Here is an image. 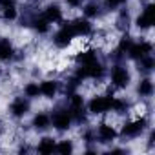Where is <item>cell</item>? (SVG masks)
Returning a JSON list of instances; mask_svg holds the SVG:
<instances>
[{"label": "cell", "instance_id": "cell-1", "mask_svg": "<svg viewBox=\"0 0 155 155\" xmlns=\"http://www.w3.org/2000/svg\"><path fill=\"white\" fill-rule=\"evenodd\" d=\"M110 82H111V86L117 88V90H124V88H128L130 82H131V75H130L128 68L122 66V64H115V66H111V69H110Z\"/></svg>", "mask_w": 155, "mask_h": 155}, {"label": "cell", "instance_id": "cell-2", "mask_svg": "<svg viewBox=\"0 0 155 155\" xmlns=\"http://www.w3.org/2000/svg\"><path fill=\"white\" fill-rule=\"evenodd\" d=\"M75 38H77V35H75V29H73L71 22H62L60 28L57 29V33L53 35V44L58 49H64V48L71 46V42Z\"/></svg>", "mask_w": 155, "mask_h": 155}, {"label": "cell", "instance_id": "cell-3", "mask_svg": "<svg viewBox=\"0 0 155 155\" xmlns=\"http://www.w3.org/2000/svg\"><path fill=\"white\" fill-rule=\"evenodd\" d=\"M51 124L55 130L58 131H68L73 124V119H71V113L68 110V106H58L53 115H51Z\"/></svg>", "mask_w": 155, "mask_h": 155}, {"label": "cell", "instance_id": "cell-4", "mask_svg": "<svg viewBox=\"0 0 155 155\" xmlns=\"http://www.w3.org/2000/svg\"><path fill=\"white\" fill-rule=\"evenodd\" d=\"M146 128H148V119H146V117H137V119H133V120H128V122L122 126L120 135H122L124 139H135V137L142 135Z\"/></svg>", "mask_w": 155, "mask_h": 155}, {"label": "cell", "instance_id": "cell-5", "mask_svg": "<svg viewBox=\"0 0 155 155\" xmlns=\"http://www.w3.org/2000/svg\"><path fill=\"white\" fill-rule=\"evenodd\" d=\"M111 97L113 95H95L88 102V111L91 115H104L111 111Z\"/></svg>", "mask_w": 155, "mask_h": 155}, {"label": "cell", "instance_id": "cell-6", "mask_svg": "<svg viewBox=\"0 0 155 155\" xmlns=\"http://www.w3.org/2000/svg\"><path fill=\"white\" fill-rule=\"evenodd\" d=\"M151 51H153L151 42H148V40H139V42H131V44H130L126 55H128L131 60L137 62L139 58H142V57H146V55H151Z\"/></svg>", "mask_w": 155, "mask_h": 155}, {"label": "cell", "instance_id": "cell-7", "mask_svg": "<svg viewBox=\"0 0 155 155\" xmlns=\"http://www.w3.org/2000/svg\"><path fill=\"white\" fill-rule=\"evenodd\" d=\"M153 24H155V6L153 4H148L140 11V15L135 18V26L139 29H150Z\"/></svg>", "mask_w": 155, "mask_h": 155}, {"label": "cell", "instance_id": "cell-8", "mask_svg": "<svg viewBox=\"0 0 155 155\" xmlns=\"http://www.w3.org/2000/svg\"><path fill=\"white\" fill-rule=\"evenodd\" d=\"M29 108H31V104H29L28 97H15L9 104V113L15 119H22L29 113Z\"/></svg>", "mask_w": 155, "mask_h": 155}, {"label": "cell", "instance_id": "cell-9", "mask_svg": "<svg viewBox=\"0 0 155 155\" xmlns=\"http://www.w3.org/2000/svg\"><path fill=\"white\" fill-rule=\"evenodd\" d=\"M95 135H97L99 142L110 144V142H113V140L117 139L119 131L115 130V126H111V124H108V122H102V124H99V128L95 130Z\"/></svg>", "mask_w": 155, "mask_h": 155}, {"label": "cell", "instance_id": "cell-10", "mask_svg": "<svg viewBox=\"0 0 155 155\" xmlns=\"http://www.w3.org/2000/svg\"><path fill=\"white\" fill-rule=\"evenodd\" d=\"M71 26L75 29V35L77 37H90L93 35V24L90 22V18H77V20H71Z\"/></svg>", "mask_w": 155, "mask_h": 155}, {"label": "cell", "instance_id": "cell-11", "mask_svg": "<svg viewBox=\"0 0 155 155\" xmlns=\"http://www.w3.org/2000/svg\"><path fill=\"white\" fill-rule=\"evenodd\" d=\"M38 88H40V95H42V97H46V99H55L57 93H58L60 84H58V81H55V79H46V81H42V82L38 84Z\"/></svg>", "mask_w": 155, "mask_h": 155}, {"label": "cell", "instance_id": "cell-12", "mask_svg": "<svg viewBox=\"0 0 155 155\" xmlns=\"http://www.w3.org/2000/svg\"><path fill=\"white\" fill-rule=\"evenodd\" d=\"M42 17L49 24H58V22H62V9L58 4H48L42 11Z\"/></svg>", "mask_w": 155, "mask_h": 155}, {"label": "cell", "instance_id": "cell-13", "mask_svg": "<svg viewBox=\"0 0 155 155\" xmlns=\"http://www.w3.org/2000/svg\"><path fill=\"white\" fill-rule=\"evenodd\" d=\"M28 26H31L38 35H48L49 33V29H51V24L42 17V13L40 15H31V18H29V24Z\"/></svg>", "mask_w": 155, "mask_h": 155}, {"label": "cell", "instance_id": "cell-14", "mask_svg": "<svg viewBox=\"0 0 155 155\" xmlns=\"http://www.w3.org/2000/svg\"><path fill=\"white\" fill-rule=\"evenodd\" d=\"M15 46L11 44L9 38L0 37V62H8L11 58H15Z\"/></svg>", "mask_w": 155, "mask_h": 155}, {"label": "cell", "instance_id": "cell-15", "mask_svg": "<svg viewBox=\"0 0 155 155\" xmlns=\"http://www.w3.org/2000/svg\"><path fill=\"white\" fill-rule=\"evenodd\" d=\"M133 40H131V37L126 33V35H122L120 37V40H119V44L115 46V49H113V58L115 60H122L124 57H126V53H128V48H130V44H131Z\"/></svg>", "mask_w": 155, "mask_h": 155}, {"label": "cell", "instance_id": "cell-16", "mask_svg": "<svg viewBox=\"0 0 155 155\" xmlns=\"http://www.w3.org/2000/svg\"><path fill=\"white\" fill-rule=\"evenodd\" d=\"M95 60H99V53L95 49H84V51H79L75 55L77 66H86V64H91Z\"/></svg>", "mask_w": 155, "mask_h": 155}, {"label": "cell", "instance_id": "cell-17", "mask_svg": "<svg viewBox=\"0 0 155 155\" xmlns=\"http://www.w3.org/2000/svg\"><path fill=\"white\" fill-rule=\"evenodd\" d=\"M33 128L35 130H38V131H44V130H48L49 126H51V115H48V113H44V111H38L35 117H33Z\"/></svg>", "mask_w": 155, "mask_h": 155}, {"label": "cell", "instance_id": "cell-18", "mask_svg": "<svg viewBox=\"0 0 155 155\" xmlns=\"http://www.w3.org/2000/svg\"><path fill=\"white\" fill-rule=\"evenodd\" d=\"M55 146H57V142H55L53 137H42L37 144V151L42 153V155H49V153L55 151Z\"/></svg>", "mask_w": 155, "mask_h": 155}, {"label": "cell", "instance_id": "cell-19", "mask_svg": "<svg viewBox=\"0 0 155 155\" xmlns=\"http://www.w3.org/2000/svg\"><path fill=\"white\" fill-rule=\"evenodd\" d=\"M137 93L142 99H150L153 95V82H151V79H148V77H146V79H142L139 82V86H137Z\"/></svg>", "mask_w": 155, "mask_h": 155}, {"label": "cell", "instance_id": "cell-20", "mask_svg": "<svg viewBox=\"0 0 155 155\" xmlns=\"http://www.w3.org/2000/svg\"><path fill=\"white\" fill-rule=\"evenodd\" d=\"M137 69L140 71V73H144V75H148V73H151L153 71V68H155V60H153V57L151 55H146V57H142V58H139L137 60Z\"/></svg>", "mask_w": 155, "mask_h": 155}, {"label": "cell", "instance_id": "cell-21", "mask_svg": "<svg viewBox=\"0 0 155 155\" xmlns=\"http://www.w3.org/2000/svg\"><path fill=\"white\" fill-rule=\"evenodd\" d=\"M82 13H84V17L86 18H97V17H101V13H102V8H101V4H97V2H88L84 8H82Z\"/></svg>", "mask_w": 155, "mask_h": 155}, {"label": "cell", "instance_id": "cell-22", "mask_svg": "<svg viewBox=\"0 0 155 155\" xmlns=\"http://www.w3.org/2000/svg\"><path fill=\"white\" fill-rule=\"evenodd\" d=\"M128 110H130V102L126 101V99H122V97H111V111H115V113H128Z\"/></svg>", "mask_w": 155, "mask_h": 155}, {"label": "cell", "instance_id": "cell-23", "mask_svg": "<svg viewBox=\"0 0 155 155\" xmlns=\"http://www.w3.org/2000/svg\"><path fill=\"white\" fill-rule=\"evenodd\" d=\"M0 18L4 22H13L18 18V9L17 6H6V8H0Z\"/></svg>", "mask_w": 155, "mask_h": 155}, {"label": "cell", "instance_id": "cell-24", "mask_svg": "<svg viewBox=\"0 0 155 155\" xmlns=\"http://www.w3.org/2000/svg\"><path fill=\"white\" fill-rule=\"evenodd\" d=\"M115 26H117V29H120V31H126V29H128V26H130V11H128L126 8L119 11V17H117V20H115Z\"/></svg>", "mask_w": 155, "mask_h": 155}, {"label": "cell", "instance_id": "cell-25", "mask_svg": "<svg viewBox=\"0 0 155 155\" xmlns=\"http://www.w3.org/2000/svg\"><path fill=\"white\" fill-rule=\"evenodd\" d=\"M24 95L28 99H38L40 97V88H38V82H28L24 86Z\"/></svg>", "mask_w": 155, "mask_h": 155}, {"label": "cell", "instance_id": "cell-26", "mask_svg": "<svg viewBox=\"0 0 155 155\" xmlns=\"http://www.w3.org/2000/svg\"><path fill=\"white\" fill-rule=\"evenodd\" d=\"M55 151H58V153H62V155H69V153L73 151V142H71L69 139H64V140L57 142Z\"/></svg>", "mask_w": 155, "mask_h": 155}, {"label": "cell", "instance_id": "cell-27", "mask_svg": "<svg viewBox=\"0 0 155 155\" xmlns=\"http://www.w3.org/2000/svg\"><path fill=\"white\" fill-rule=\"evenodd\" d=\"M104 2V8L108 9V11H117L119 8H122L128 0H102Z\"/></svg>", "mask_w": 155, "mask_h": 155}, {"label": "cell", "instance_id": "cell-28", "mask_svg": "<svg viewBox=\"0 0 155 155\" xmlns=\"http://www.w3.org/2000/svg\"><path fill=\"white\" fill-rule=\"evenodd\" d=\"M82 139H84L86 142H93V140H97L95 130H84V131H82Z\"/></svg>", "mask_w": 155, "mask_h": 155}, {"label": "cell", "instance_id": "cell-29", "mask_svg": "<svg viewBox=\"0 0 155 155\" xmlns=\"http://www.w3.org/2000/svg\"><path fill=\"white\" fill-rule=\"evenodd\" d=\"M66 4L69 8H81L82 6V0H66Z\"/></svg>", "mask_w": 155, "mask_h": 155}, {"label": "cell", "instance_id": "cell-30", "mask_svg": "<svg viewBox=\"0 0 155 155\" xmlns=\"http://www.w3.org/2000/svg\"><path fill=\"white\" fill-rule=\"evenodd\" d=\"M6 6H17L15 0H0V8H6Z\"/></svg>", "mask_w": 155, "mask_h": 155}, {"label": "cell", "instance_id": "cell-31", "mask_svg": "<svg viewBox=\"0 0 155 155\" xmlns=\"http://www.w3.org/2000/svg\"><path fill=\"white\" fill-rule=\"evenodd\" d=\"M140 2H148V0H140Z\"/></svg>", "mask_w": 155, "mask_h": 155}, {"label": "cell", "instance_id": "cell-32", "mask_svg": "<svg viewBox=\"0 0 155 155\" xmlns=\"http://www.w3.org/2000/svg\"><path fill=\"white\" fill-rule=\"evenodd\" d=\"M0 133H2V126H0Z\"/></svg>", "mask_w": 155, "mask_h": 155}, {"label": "cell", "instance_id": "cell-33", "mask_svg": "<svg viewBox=\"0 0 155 155\" xmlns=\"http://www.w3.org/2000/svg\"><path fill=\"white\" fill-rule=\"evenodd\" d=\"M33 2H38V0H33Z\"/></svg>", "mask_w": 155, "mask_h": 155}]
</instances>
